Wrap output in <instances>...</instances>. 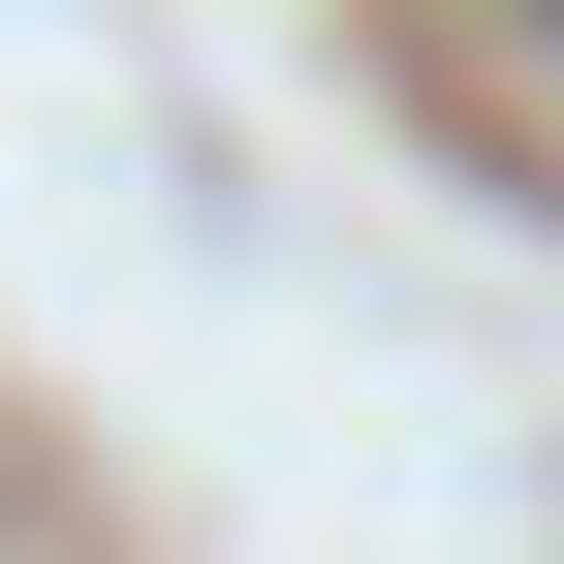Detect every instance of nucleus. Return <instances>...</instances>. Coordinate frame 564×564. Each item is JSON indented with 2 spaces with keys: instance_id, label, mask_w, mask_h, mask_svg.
Segmentation results:
<instances>
[{
  "instance_id": "obj_1",
  "label": "nucleus",
  "mask_w": 564,
  "mask_h": 564,
  "mask_svg": "<svg viewBox=\"0 0 564 564\" xmlns=\"http://www.w3.org/2000/svg\"><path fill=\"white\" fill-rule=\"evenodd\" d=\"M502 32H533V63H564V0H502Z\"/></svg>"
}]
</instances>
